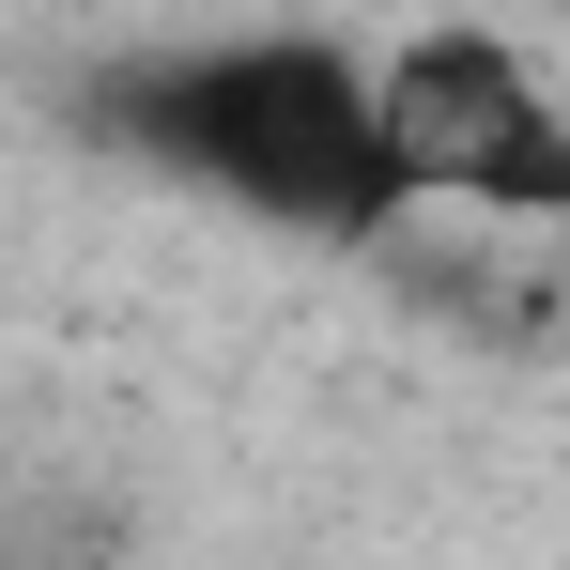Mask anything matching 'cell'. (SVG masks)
I'll return each mask as SVG.
<instances>
[{
  "label": "cell",
  "mask_w": 570,
  "mask_h": 570,
  "mask_svg": "<svg viewBox=\"0 0 570 570\" xmlns=\"http://www.w3.org/2000/svg\"><path fill=\"white\" fill-rule=\"evenodd\" d=\"M371 139L401 216H432V200L509 216V232L570 216V108L509 31H416L401 62H371Z\"/></svg>",
  "instance_id": "7a4b0ae2"
},
{
  "label": "cell",
  "mask_w": 570,
  "mask_h": 570,
  "mask_svg": "<svg viewBox=\"0 0 570 570\" xmlns=\"http://www.w3.org/2000/svg\"><path fill=\"white\" fill-rule=\"evenodd\" d=\"M108 155L170 170L186 200H232L263 232H308V247H385L401 232V186H385L371 139V62L340 31H200V47H139L78 94Z\"/></svg>",
  "instance_id": "6da1fadb"
}]
</instances>
